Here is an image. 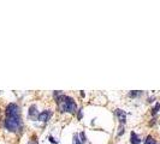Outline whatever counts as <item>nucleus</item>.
Masks as SVG:
<instances>
[{
  "mask_svg": "<svg viewBox=\"0 0 160 144\" xmlns=\"http://www.w3.org/2000/svg\"><path fill=\"white\" fill-rule=\"evenodd\" d=\"M28 144H39V142H37V138H36V136H33V137H31V139L28 142Z\"/></svg>",
  "mask_w": 160,
  "mask_h": 144,
  "instance_id": "nucleus-14",
  "label": "nucleus"
},
{
  "mask_svg": "<svg viewBox=\"0 0 160 144\" xmlns=\"http://www.w3.org/2000/svg\"><path fill=\"white\" fill-rule=\"evenodd\" d=\"M52 115H53V112L51 111V109H46V111H42L41 113L39 114L37 120L42 121V122H46V121H48L52 118Z\"/></svg>",
  "mask_w": 160,
  "mask_h": 144,
  "instance_id": "nucleus-5",
  "label": "nucleus"
},
{
  "mask_svg": "<svg viewBox=\"0 0 160 144\" xmlns=\"http://www.w3.org/2000/svg\"><path fill=\"white\" fill-rule=\"evenodd\" d=\"M39 109H37V106L35 105V103H33L30 107H29V109H28V118L30 119V120H37V118H39Z\"/></svg>",
  "mask_w": 160,
  "mask_h": 144,
  "instance_id": "nucleus-4",
  "label": "nucleus"
},
{
  "mask_svg": "<svg viewBox=\"0 0 160 144\" xmlns=\"http://www.w3.org/2000/svg\"><path fill=\"white\" fill-rule=\"evenodd\" d=\"M124 132H125V126L121 124V125H119V127H118V133H117V136L121 137V136L124 135Z\"/></svg>",
  "mask_w": 160,
  "mask_h": 144,
  "instance_id": "nucleus-11",
  "label": "nucleus"
},
{
  "mask_svg": "<svg viewBox=\"0 0 160 144\" xmlns=\"http://www.w3.org/2000/svg\"><path fill=\"white\" fill-rule=\"evenodd\" d=\"M115 114L118 118L119 122H121L122 125H125V122H126V113L123 111V109H119V108L115 109Z\"/></svg>",
  "mask_w": 160,
  "mask_h": 144,
  "instance_id": "nucleus-6",
  "label": "nucleus"
},
{
  "mask_svg": "<svg viewBox=\"0 0 160 144\" xmlns=\"http://www.w3.org/2000/svg\"><path fill=\"white\" fill-rule=\"evenodd\" d=\"M144 144H158V143L155 142V139L153 138L152 136H147L144 139Z\"/></svg>",
  "mask_w": 160,
  "mask_h": 144,
  "instance_id": "nucleus-10",
  "label": "nucleus"
},
{
  "mask_svg": "<svg viewBox=\"0 0 160 144\" xmlns=\"http://www.w3.org/2000/svg\"><path fill=\"white\" fill-rule=\"evenodd\" d=\"M142 94H143V93L140 91V90H137V91H130V93H129V97L135 99V97H138V96H141Z\"/></svg>",
  "mask_w": 160,
  "mask_h": 144,
  "instance_id": "nucleus-9",
  "label": "nucleus"
},
{
  "mask_svg": "<svg viewBox=\"0 0 160 144\" xmlns=\"http://www.w3.org/2000/svg\"><path fill=\"white\" fill-rule=\"evenodd\" d=\"M58 109L62 113H70L74 114L77 112V103L76 101L71 97V96H68L65 94H62L59 97L56 99Z\"/></svg>",
  "mask_w": 160,
  "mask_h": 144,
  "instance_id": "nucleus-1",
  "label": "nucleus"
},
{
  "mask_svg": "<svg viewBox=\"0 0 160 144\" xmlns=\"http://www.w3.org/2000/svg\"><path fill=\"white\" fill-rule=\"evenodd\" d=\"M21 107H19L17 103H9L5 108V114L6 116H21Z\"/></svg>",
  "mask_w": 160,
  "mask_h": 144,
  "instance_id": "nucleus-3",
  "label": "nucleus"
},
{
  "mask_svg": "<svg viewBox=\"0 0 160 144\" xmlns=\"http://www.w3.org/2000/svg\"><path fill=\"white\" fill-rule=\"evenodd\" d=\"M4 126L9 132H17L22 128L21 116H5Z\"/></svg>",
  "mask_w": 160,
  "mask_h": 144,
  "instance_id": "nucleus-2",
  "label": "nucleus"
},
{
  "mask_svg": "<svg viewBox=\"0 0 160 144\" xmlns=\"http://www.w3.org/2000/svg\"><path fill=\"white\" fill-rule=\"evenodd\" d=\"M79 139H81V143H82V144H85V143H87L85 132H81V133H79Z\"/></svg>",
  "mask_w": 160,
  "mask_h": 144,
  "instance_id": "nucleus-12",
  "label": "nucleus"
},
{
  "mask_svg": "<svg viewBox=\"0 0 160 144\" xmlns=\"http://www.w3.org/2000/svg\"><path fill=\"white\" fill-rule=\"evenodd\" d=\"M72 144H82L81 139H79V135L78 133H74V135H72Z\"/></svg>",
  "mask_w": 160,
  "mask_h": 144,
  "instance_id": "nucleus-8",
  "label": "nucleus"
},
{
  "mask_svg": "<svg viewBox=\"0 0 160 144\" xmlns=\"http://www.w3.org/2000/svg\"><path fill=\"white\" fill-rule=\"evenodd\" d=\"M130 143L131 144H141V138H140L138 135L134 131H131V133H130Z\"/></svg>",
  "mask_w": 160,
  "mask_h": 144,
  "instance_id": "nucleus-7",
  "label": "nucleus"
},
{
  "mask_svg": "<svg viewBox=\"0 0 160 144\" xmlns=\"http://www.w3.org/2000/svg\"><path fill=\"white\" fill-rule=\"evenodd\" d=\"M159 111H160V103L158 102V103H157V105L154 106V108L152 109V114H153V115H155V114H157V113H158Z\"/></svg>",
  "mask_w": 160,
  "mask_h": 144,
  "instance_id": "nucleus-13",
  "label": "nucleus"
},
{
  "mask_svg": "<svg viewBox=\"0 0 160 144\" xmlns=\"http://www.w3.org/2000/svg\"><path fill=\"white\" fill-rule=\"evenodd\" d=\"M48 139H49V142H52L53 144H58V141H57L53 136H48Z\"/></svg>",
  "mask_w": 160,
  "mask_h": 144,
  "instance_id": "nucleus-16",
  "label": "nucleus"
},
{
  "mask_svg": "<svg viewBox=\"0 0 160 144\" xmlns=\"http://www.w3.org/2000/svg\"><path fill=\"white\" fill-rule=\"evenodd\" d=\"M82 116H83L82 109H78V111H77V119H78V120H81V119H82Z\"/></svg>",
  "mask_w": 160,
  "mask_h": 144,
  "instance_id": "nucleus-15",
  "label": "nucleus"
}]
</instances>
